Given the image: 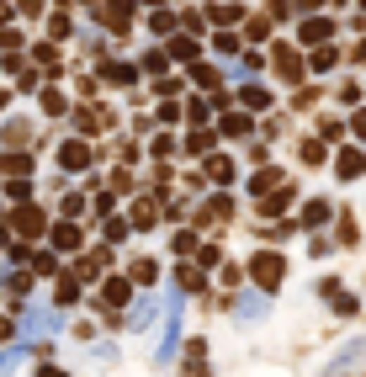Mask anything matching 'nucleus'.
Returning <instances> with one entry per match:
<instances>
[{
	"label": "nucleus",
	"instance_id": "9",
	"mask_svg": "<svg viewBox=\"0 0 366 377\" xmlns=\"http://www.w3.org/2000/svg\"><path fill=\"white\" fill-rule=\"evenodd\" d=\"M53 250H80V229L74 223H53Z\"/></svg>",
	"mask_w": 366,
	"mask_h": 377
},
{
	"label": "nucleus",
	"instance_id": "23",
	"mask_svg": "<svg viewBox=\"0 0 366 377\" xmlns=\"http://www.w3.org/2000/svg\"><path fill=\"white\" fill-rule=\"evenodd\" d=\"M128 223H138V229H149V223H154V202H138V207H133V218Z\"/></svg>",
	"mask_w": 366,
	"mask_h": 377
},
{
	"label": "nucleus",
	"instance_id": "18",
	"mask_svg": "<svg viewBox=\"0 0 366 377\" xmlns=\"http://www.w3.org/2000/svg\"><path fill=\"white\" fill-rule=\"evenodd\" d=\"M107 303H112V308L128 303V282H122V277H112V282H107Z\"/></svg>",
	"mask_w": 366,
	"mask_h": 377
},
{
	"label": "nucleus",
	"instance_id": "30",
	"mask_svg": "<svg viewBox=\"0 0 366 377\" xmlns=\"http://www.w3.org/2000/svg\"><path fill=\"white\" fill-rule=\"evenodd\" d=\"M197 250V234H176V256H191Z\"/></svg>",
	"mask_w": 366,
	"mask_h": 377
},
{
	"label": "nucleus",
	"instance_id": "17",
	"mask_svg": "<svg viewBox=\"0 0 366 377\" xmlns=\"http://www.w3.org/2000/svg\"><path fill=\"white\" fill-rule=\"evenodd\" d=\"M176 282H181V292H197V287H202V266H181Z\"/></svg>",
	"mask_w": 366,
	"mask_h": 377
},
{
	"label": "nucleus",
	"instance_id": "16",
	"mask_svg": "<svg viewBox=\"0 0 366 377\" xmlns=\"http://www.w3.org/2000/svg\"><path fill=\"white\" fill-rule=\"evenodd\" d=\"M128 229H133L128 218H107V229H101V234H107V244H122V239H128Z\"/></svg>",
	"mask_w": 366,
	"mask_h": 377
},
{
	"label": "nucleus",
	"instance_id": "10",
	"mask_svg": "<svg viewBox=\"0 0 366 377\" xmlns=\"http://www.w3.org/2000/svg\"><path fill=\"white\" fill-rule=\"evenodd\" d=\"M329 32H334V27L324 22V16H308V22H303V43H324Z\"/></svg>",
	"mask_w": 366,
	"mask_h": 377
},
{
	"label": "nucleus",
	"instance_id": "32",
	"mask_svg": "<svg viewBox=\"0 0 366 377\" xmlns=\"http://www.w3.org/2000/svg\"><path fill=\"white\" fill-rule=\"evenodd\" d=\"M244 128H249L244 117H223V133H228V138H239V133H244Z\"/></svg>",
	"mask_w": 366,
	"mask_h": 377
},
{
	"label": "nucleus",
	"instance_id": "27",
	"mask_svg": "<svg viewBox=\"0 0 366 377\" xmlns=\"http://www.w3.org/2000/svg\"><path fill=\"white\" fill-rule=\"evenodd\" d=\"M303 159H308V165H324V144H319V138H313V144H303Z\"/></svg>",
	"mask_w": 366,
	"mask_h": 377
},
{
	"label": "nucleus",
	"instance_id": "22",
	"mask_svg": "<svg viewBox=\"0 0 366 377\" xmlns=\"http://www.w3.org/2000/svg\"><path fill=\"white\" fill-rule=\"evenodd\" d=\"M207 149H213V133H191L186 138V154H207Z\"/></svg>",
	"mask_w": 366,
	"mask_h": 377
},
{
	"label": "nucleus",
	"instance_id": "11",
	"mask_svg": "<svg viewBox=\"0 0 366 377\" xmlns=\"http://www.w3.org/2000/svg\"><path fill=\"white\" fill-rule=\"evenodd\" d=\"M16 229L37 239V234H43V213H37V207H22V213H16Z\"/></svg>",
	"mask_w": 366,
	"mask_h": 377
},
{
	"label": "nucleus",
	"instance_id": "8",
	"mask_svg": "<svg viewBox=\"0 0 366 377\" xmlns=\"http://www.w3.org/2000/svg\"><path fill=\"white\" fill-rule=\"evenodd\" d=\"M292 186H276V192L271 197H260V213H287V207H292Z\"/></svg>",
	"mask_w": 366,
	"mask_h": 377
},
{
	"label": "nucleus",
	"instance_id": "3",
	"mask_svg": "<svg viewBox=\"0 0 366 377\" xmlns=\"http://www.w3.org/2000/svg\"><path fill=\"white\" fill-rule=\"evenodd\" d=\"M22 335H27V340H43V335H59V319L48 314V308H27V319H22Z\"/></svg>",
	"mask_w": 366,
	"mask_h": 377
},
{
	"label": "nucleus",
	"instance_id": "12",
	"mask_svg": "<svg viewBox=\"0 0 366 377\" xmlns=\"http://www.w3.org/2000/svg\"><path fill=\"white\" fill-rule=\"evenodd\" d=\"M276 186H287V181H282V171H260L255 181H249V192L260 197V192H276Z\"/></svg>",
	"mask_w": 366,
	"mask_h": 377
},
{
	"label": "nucleus",
	"instance_id": "5",
	"mask_svg": "<svg viewBox=\"0 0 366 377\" xmlns=\"http://www.w3.org/2000/svg\"><path fill=\"white\" fill-rule=\"evenodd\" d=\"M334 176H340V181L366 176V154H361V149H340V159H334Z\"/></svg>",
	"mask_w": 366,
	"mask_h": 377
},
{
	"label": "nucleus",
	"instance_id": "19",
	"mask_svg": "<svg viewBox=\"0 0 366 377\" xmlns=\"http://www.w3.org/2000/svg\"><path fill=\"white\" fill-rule=\"evenodd\" d=\"M186 372H191V377L207 372V351H202V345H191V351H186Z\"/></svg>",
	"mask_w": 366,
	"mask_h": 377
},
{
	"label": "nucleus",
	"instance_id": "13",
	"mask_svg": "<svg viewBox=\"0 0 366 377\" xmlns=\"http://www.w3.org/2000/svg\"><path fill=\"white\" fill-rule=\"evenodd\" d=\"M276 70H282L287 80H297V74H303V70H297V53L287 48V43H282V48H276Z\"/></svg>",
	"mask_w": 366,
	"mask_h": 377
},
{
	"label": "nucleus",
	"instance_id": "14",
	"mask_svg": "<svg viewBox=\"0 0 366 377\" xmlns=\"http://www.w3.org/2000/svg\"><path fill=\"white\" fill-rule=\"evenodd\" d=\"M303 223H308V229L329 223V202H308V207H303Z\"/></svg>",
	"mask_w": 366,
	"mask_h": 377
},
{
	"label": "nucleus",
	"instance_id": "21",
	"mask_svg": "<svg viewBox=\"0 0 366 377\" xmlns=\"http://www.w3.org/2000/svg\"><path fill=\"white\" fill-rule=\"evenodd\" d=\"M244 107L266 112V107H271V96H266V91H260V86H244Z\"/></svg>",
	"mask_w": 366,
	"mask_h": 377
},
{
	"label": "nucleus",
	"instance_id": "24",
	"mask_svg": "<svg viewBox=\"0 0 366 377\" xmlns=\"http://www.w3.org/2000/svg\"><path fill=\"white\" fill-rule=\"evenodd\" d=\"M228 74H234V80H244V86H249V80H255V74H260V59H244V64H239V70H228Z\"/></svg>",
	"mask_w": 366,
	"mask_h": 377
},
{
	"label": "nucleus",
	"instance_id": "26",
	"mask_svg": "<svg viewBox=\"0 0 366 377\" xmlns=\"http://www.w3.org/2000/svg\"><path fill=\"white\" fill-rule=\"evenodd\" d=\"M107 80H117V86H128V80H133V64H112V70H107Z\"/></svg>",
	"mask_w": 366,
	"mask_h": 377
},
{
	"label": "nucleus",
	"instance_id": "33",
	"mask_svg": "<svg viewBox=\"0 0 366 377\" xmlns=\"http://www.w3.org/2000/svg\"><path fill=\"white\" fill-rule=\"evenodd\" d=\"M351 128H355V133L366 138V112H355V117H351Z\"/></svg>",
	"mask_w": 366,
	"mask_h": 377
},
{
	"label": "nucleus",
	"instance_id": "34",
	"mask_svg": "<svg viewBox=\"0 0 366 377\" xmlns=\"http://www.w3.org/2000/svg\"><path fill=\"white\" fill-rule=\"evenodd\" d=\"M37 377H64V372H59V366H43V372H37Z\"/></svg>",
	"mask_w": 366,
	"mask_h": 377
},
{
	"label": "nucleus",
	"instance_id": "20",
	"mask_svg": "<svg viewBox=\"0 0 366 377\" xmlns=\"http://www.w3.org/2000/svg\"><path fill=\"white\" fill-rule=\"evenodd\" d=\"M334 64H340V53H334V48H324V53H313V74H329V70H334Z\"/></svg>",
	"mask_w": 366,
	"mask_h": 377
},
{
	"label": "nucleus",
	"instance_id": "35",
	"mask_svg": "<svg viewBox=\"0 0 366 377\" xmlns=\"http://www.w3.org/2000/svg\"><path fill=\"white\" fill-rule=\"evenodd\" d=\"M6 335H11V319H0V340H6Z\"/></svg>",
	"mask_w": 366,
	"mask_h": 377
},
{
	"label": "nucleus",
	"instance_id": "6",
	"mask_svg": "<svg viewBox=\"0 0 366 377\" xmlns=\"http://www.w3.org/2000/svg\"><path fill=\"white\" fill-rule=\"evenodd\" d=\"M154 314H159V292H143L138 303H133V314H128V329H143Z\"/></svg>",
	"mask_w": 366,
	"mask_h": 377
},
{
	"label": "nucleus",
	"instance_id": "31",
	"mask_svg": "<svg viewBox=\"0 0 366 377\" xmlns=\"http://www.w3.org/2000/svg\"><path fill=\"white\" fill-rule=\"evenodd\" d=\"M16 362H22V351H6V356H0V377H11Z\"/></svg>",
	"mask_w": 366,
	"mask_h": 377
},
{
	"label": "nucleus",
	"instance_id": "7",
	"mask_svg": "<svg viewBox=\"0 0 366 377\" xmlns=\"http://www.w3.org/2000/svg\"><path fill=\"white\" fill-rule=\"evenodd\" d=\"M59 165L64 171H85V165H91V149H85L80 138H70V144L59 149Z\"/></svg>",
	"mask_w": 366,
	"mask_h": 377
},
{
	"label": "nucleus",
	"instance_id": "4",
	"mask_svg": "<svg viewBox=\"0 0 366 377\" xmlns=\"http://www.w3.org/2000/svg\"><path fill=\"white\" fill-rule=\"evenodd\" d=\"M266 308H271V292H239V298H234L239 319H266Z\"/></svg>",
	"mask_w": 366,
	"mask_h": 377
},
{
	"label": "nucleus",
	"instance_id": "2",
	"mask_svg": "<svg viewBox=\"0 0 366 377\" xmlns=\"http://www.w3.org/2000/svg\"><path fill=\"white\" fill-rule=\"evenodd\" d=\"M249 277L260 282V292L282 287V277H287V256H276V250H260V256H249Z\"/></svg>",
	"mask_w": 366,
	"mask_h": 377
},
{
	"label": "nucleus",
	"instance_id": "25",
	"mask_svg": "<svg viewBox=\"0 0 366 377\" xmlns=\"http://www.w3.org/2000/svg\"><path fill=\"white\" fill-rule=\"evenodd\" d=\"M80 298V277H64V287H59V303H74Z\"/></svg>",
	"mask_w": 366,
	"mask_h": 377
},
{
	"label": "nucleus",
	"instance_id": "29",
	"mask_svg": "<svg viewBox=\"0 0 366 377\" xmlns=\"http://www.w3.org/2000/svg\"><path fill=\"white\" fill-rule=\"evenodd\" d=\"M191 117L207 122V117H213V101H202V96H197V101H191Z\"/></svg>",
	"mask_w": 366,
	"mask_h": 377
},
{
	"label": "nucleus",
	"instance_id": "15",
	"mask_svg": "<svg viewBox=\"0 0 366 377\" xmlns=\"http://www.w3.org/2000/svg\"><path fill=\"white\" fill-rule=\"evenodd\" d=\"M207 176H213V181H234V159H207Z\"/></svg>",
	"mask_w": 366,
	"mask_h": 377
},
{
	"label": "nucleus",
	"instance_id": "28",
	"mask_svg": "<svg viewBox=\"0 0 366 377\" xmlns=\"http://www.w3.org/2000/svg\"><path fill=\"white\" fill-rule=\"evenodd\" d=\"M154 271H159L154 260H138V266H133V282H154Z\"/></svg>",
	"mask_w": 366,
	"mask_h": 377
},
{
	"label": "nucleus",
	"instance_id": "1",
	"mask_svg": "<svg viewBox=\"0 0 366 377\" xmlns=\"http://www.w3.org/2000/svg\"><path fill=\"white\" fill-rule=\"evenodd\" d=\"M159 308H165V329H159V362H170L176 356V345H181V292H165L159 298Z\"/></svg>",
	"mask_w": 366,
	"mask_h": 377
}]
</instances>
